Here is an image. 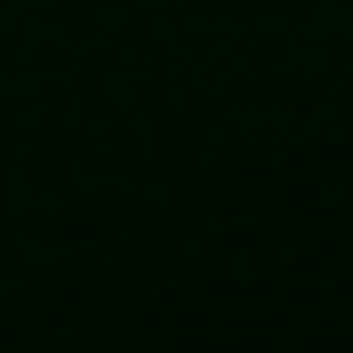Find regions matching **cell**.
I'll list each match as a JSON object with an SVG mask.
<instances>
[]
</instances>
